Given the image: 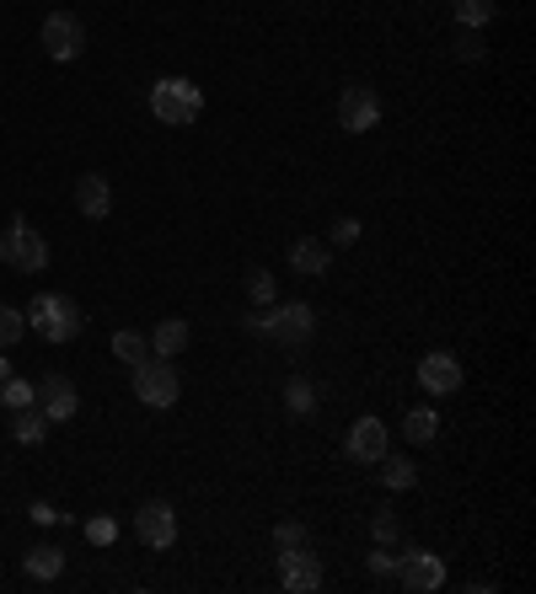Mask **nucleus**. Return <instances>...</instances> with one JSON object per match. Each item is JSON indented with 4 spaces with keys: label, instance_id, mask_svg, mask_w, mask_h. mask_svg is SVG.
I'll use <instances>...</instances> for the list:
<instances>
[{
    "label": "nucleus",
    "instance_id": "obj_1",
    "mask_svg": "<svg viewBox=\"0 0 536 594\" xmlns=\"http://www.w3.org/2000/svg\"><path fill=\"white\" fill-rule=\"evenodd\" d=\"M248 332H263L269 343L280 349H306L311 332H317V317L306 300H274V306H258L248 317Z\"/></svg>",
    "mask_w": 536,
    "mask_h": 594
},
{
    "label": "nucleus",
    "instance_id": "obj_2",
    "mask_svg": "<svg viewBox=\"0 0 536 594\" xmlns=\"http://www.w3.org/2000/svg\"><path fill=\"white\" fill-rule=\"evenodd\" d=\"M151 113L166 129H188V123H199V113H205V91L183 76H162L151 86Z\"/></svg>",
    "mask_w": 536,
    "mask_h": 594
},
{
    "label": "nucleus",
    "instance_id": "obj_3",
    "mask_svg": "<svg viewBox=\"0 0 536 594\" xmlns=\"http://www.w3.org/2000/svg\"><path fill=\"white\" fill-rule=\"evenodd\" d=\"M22 317H28V327L39 332L43 343H70V338L86 327V317L76 311V300H70V295H39V300H33V311H22Z\"/></svg>",
    "mask_w": 536,
    "mask_h": 594
},
{
    "label": "nucleus",
    "instance_id": "obj_4",
    "mask_svg": "<svg viewBox=\"0 0 536 594\" xmlns=\"http://www.w3.org/2000/svg\"><path fill=\"white\" fill-rule=\"evenodd\" d=\"M0 257H6V268H17V274H43V268H48V241H43L22 215H11V226L0 231Z\"/></svg>",
    "mask_w": 536,
    "mask_h": 594
},
{
    "label": "nucleus",
    "instance_id": "obj_5",
    "mask_svg": "<svg viewBox=\"0 0 536 594\" xmlns=\"http://www.w3.org/2000/svg\"><path fill=\"white\" fill-rule=\"evenodd\" d=\"M134 396L145 402V407H172L177 396H183V381H177V370H172V359H145V364H134Z\"/></svg>",
    "mask_w": 536,
    "mask_h": 594
},
{
    "label": "nucleus",
    "instance_id": "obj_6",
    "mask_svg": "<svg viewBox=\"0 0 536 594\" xmlns=\"http://www.w3.org/2000/svg\"><path fill=\"white\" fill-rule=\"evenodd\" d=\"M43 54L48 59H59V65H70V59H81V48H86V28L70 16V11H54V16H43Z\"/></svg>",
    "mask_w": 536,
    "mask_h": 594
},
{
    "label": "nucleus",
    "instance_id": "obj_7",
    "mask_svg": "<svg viewBox=\"0 0 536 594\" xmlns=\"http://www.w3.org/2000/svg\"><path fill=\"white\" fill-rule=\"evenodd\" d=\"M381 119V97H375L371 86H343V97H338V129L343 134H365L375 129Z\"/></svg>",
    "mask_w": 536,
    "mask_h": 594
},
{
    "label": "nucleus",
    "instance_id": "obj_8",
    "mask_svg": "<svg viewBox=\"0 0 536 594\" xmlns=\"http://www.w3.org/2000/svg\"><path fill=\"white\" fill-rule=\"evenodd\" d=\"M76 407H81V396H76V381L70 375H43L39 381V413L48 424H65V418H76Z\"/></svg>",
    "mask_w": 536,
    "mask_h": 594
},
{
    "label": "nucleus",
    "instance_id": "obj_9",
    "mask_svg": "<svg viewBox=\"0 0 536 594\" xmlns=\"http://www.w3.org/2000/svg\"><path fill=\"white\" fill-rule=\"evenodd\" d=\"M134 536H140L151 552H166V547L177 541V509H172V504H145V509L134 515Z\"/></svg>",
    "mask_w": 536,
    "mask_h": 594
},
{
    "label": "nucleus",
    "instance_id": "obj_10",
    "mask_svg": "<svg viewBox=\"0 0 536 594\" xmlns=\"http://www.w3.org/2000/svg\"><path fill=\"white\" fill-rule=\"evenodd\" d=\"M397 584H403V590H418V594H435L446 584V562L435 552H408L397 562Z\"/></svg>",
    "mask_w": 536,
    "mask_h": 594
},
{
    "label": "nucleus",
    "instance_id": "obj_11",
    "mask_svg": "<svg viewBox=\"0 0 536 594\" xmlns=\"http://www.w3.org/2000/svg\"><path fill=\"white\" fill-rule=\"evenodd\" d=\"M418 386H424V392H435V396L461 392V359L446 354V349L424 354V359H418Z\"/></svg>",
    "mask_w": 536,
    "mask_h": 594
},
{
    "label": "nucleus",
    "instance_id": "obj_12",
    "mask_svg": "<svg viewBox=\"0 0 536 594\" xmlns=\"http://www.w3.org/2000/svg\"><path fill=\"white\" fill-rule=\"evenodd\" d=\"M280 584H285L289 594L322 590V562L306 552V547H295V552H280Z\"/></svg>",
    "mask_w": 536,
    "mask_h": 594
},
{
    "label": "nucleus",
    "instance_id": "obj_13",
    "mask_svg": "<svg viewBox=\"0 0 536 594\" xmlns=\"http://www.w3.org/2000/svg\"><path fill=\"white\" fill-rule=\"evenodd\" d=\"M349 455H354L360 466H375V461L386 455V424H381V418H354V429H349Z\"/></svg>",
    "mask_w": 536,
    "mask_h": 594
},
{
    "label": "nucleus",
    "instance_id": "obj_14",
    "mask_svg": "<svg viewBox=\"0 0 536 594\" xmlns=\"http://www.w3.org/2000/svg\"><path fill=\"white\" fill-rule=\"evenodd\" d=\"M76 209H81L86 220H108V209H113V188H108L102 172H86L81 183H76Z\"/></svg>",
    "mask_w": 536,
    "mask_h": 594
},
{
    "label": "nucleus",
    "instance_id": "obj_15",
    "mask_svg": "<svg viewBox=\"0 0 536 594\" xmlns=\"http://www.w3.org/2000/svg\"><path fill=\"white\" fill-rule=\"evenodd\" d=\"M328 263H332V246H328V241L300 237L295 246H289V268H295V274H328Z\"/></svg>",
    "mask_w": 536,
    "mask_h": 594
},
{
    "label": "nucleus",
    "instance_id": "obj_16",
    "mask_svg": "<svg viewBox=\"0 0 536 594\" xmlns=\"http://www.w3.org/2000/svg\"><path fill=\"white\" fill-rule=\"evenodd\" d=\"M183 349H188V321H183V317L162 321V327L151 332V354H156V359H177Z\"/></svg>",
    "mask_w": 536,
    "mask_h": 594
},
{
    "label": "nucleus",
    "instance_id": "obj_17",
    "mask_svg": "<svg viewBox=\"0 0 536 594\" xmlns=\"http://www.w3.org/2000/svg\"><path fill=\"white\" fill-rule=\"evenodd\" d=\"M22 568H28V579H39V584H54V579L65 573V552H59V547H33V552L22 557Z\"/></svg>",
    "mask_w": 536,
    "mask_h": 594
},
{
    "label": "nucleus",
    "instance_id": "obj_18",
    "mask_svg": "<svg viewBox=\"0 0 536 594\" xmlns=\"http://www.w3.org/2000/svg\"><path fill=\"white\" fill-rule=\"evenodd\" d=\"M11 435H17V444H43V439H48V418L39 413V402H33V407H17Z\"/></svg>",
    "mask_w": 536,
    "mask_h": 594
},
{
    "label": "nucleus",
    "instance_id": "obj_19",
    "mask_svg": "<svg viewBox=\"0 0 536 594\" xmlns=\"http://www.w3.org/2000/svg\"><path fill=\"white\" fill-rule=\"evenodd\" d=\"M375 466H381V482H386L392 493H408L413 482H418V472H413V461H408V455H392V450H386V455H381Z\"/></svg>",
    "mask_w": 536,
    "mask_h": 594
},
{
    "label": "nucleus",
    "instance_id": "obj_20",
    "mask_svg": "<svg viewBox=\"0 0 536 594\" xmlns=\"http://www.w3.org/2000/svg\"><path fill=\"white\" fill-rule=\"evenodd\" d=\"M113 359H124L129 370H134V364H145V359H151V338H145V332H134V327L113 332Z\"/></svg>",
    "mask_w": 536,
    "mask_h": 594
},
{
    "label": "nucleus",
    "instance_id": "obj_21",
    "mask_svg": "<svg viewBox=\"0 0 536 594\" xmlns=\"http://www.w3.org/2000/svg\"><path fill=\"white\" fill-rule=\"evenodd\" d=\"M403 435H408L413 444H429V439L440 435V413H435V407H413L408 418H403Z\"/></svg>",
    "mask_w": 536,
    "mask_h": 594
},
{
    "label": "nucleus",
    "instance_id": "obj_22",
    "mask_svg": "<svg viewBox=\"0 0 536 594\" xmlns=\"http://www.w3.org/2000/svg\"><path fill=\"white\" fill-rule=\"evenodd\" d=\"M456 22L472 28V33L489 28V22H494V0H456Z\"/></svg>",
    "mask_w": 536,
    "mask_h": 594
},
{
    "label": "nucleus",
    "instance_id": "obj_23",
    "mask_svg": "<svg viewBox=\"0 0 536 594\" xmlns=\"http://www.w3.org/2000/svg\"><path fill=\"white\" fill-rule=\"evenodd\" d=\"M248 300L252 306H274V300H280V284H274L269 268H252L248 274Z\"/></svg>",
    "mask_w": 536,
    "mask_h": 594
},
{
    "label": "nucleus",
    "instance_id": "obj_24",
    "mask_svg": "<svg viewBox=\"0 0 536 594\" xmlns=\"http://www.w3.org/2000/svg\"><path fill=\"white\" fill-rule=\"evenodd\" d=\"M22 332H28V317H22L17 306H0V354H6L11 343H22Z\"/></svg>",
    "mask_w": 536,
    "mask_h": 594
},
{
    "label": "nucleus",
    "instance_id": "obj_25",
    "mask_svg": "<svg viewBox=\"0 0 536 594\" xmlns=\"http://www.w3.org/2000/svg\"><path fill=\"white\" fill-rule=\"evenodd\" d=\"M0 402H6L11 413H17V407H33V402H39V386H28V381H17V375H11V381L0 386Z\"/></svg>",
    "mask_w": 536,
    "mask_h": 594
},
{
    "label": "nucleus",
    "instance_id": "obj_26",
    "mask_svg": "<svg viewBox=\"0 0 536 594\" xmlns=\"http://www.w3.org/2000/svg\"><path fill=\"white\" fill-rule=\"evenodd\" d=\"M285 407H289V413H300V418H306V413L317 407V392H311V381H306V375H300V381H289Z\"/></svg>",
    "mask_w": 536,
    "mask_h": 594
},
{
    "label": "nucleus",
    "instance_id": "obj_27",
    "mask_svg": "<svg viewBox=\"0 0 536 594\" xmlns=\"http://www.w3.org/2000/svg\"><path fill=\"white\" fill-rule=\"evenodd\" d=\"M274 547H280V552H295V547H306V525H295V519H280V525H274Z\"/></svg>",
    "mask_w": 536,
    "mask_h": 594
},
{
    "label": "nucleus",
    "instance_id": "obj_28",
    "mask_svg": "<svg viewBox=\"0 0 536 594\" xmlns=\"http://www.w3.org/2000/svg\"><path fill=\"white\" fill-rule=\"evenodd\" d=\"M371 530H375V541H381V547H392V541L403 536V525H397V515H392V509H381Z\"/></svg>",
    "mask_w": 536,
    "mask_h": 594
},
{
    "label": "nucleus",
    "instance_id": "obj_29",
    "mask_svg": "<svg viewBox=\"0 0 536 594\" xmlns=\"http://www.w3.org/2000/svg\"><path fill=\"white\" fill-rule=\"evenodd\" d=\"M86 541L91 547H108L113 541V519H86Z\"/></svg>",
    "mask_w": 536,
    "mask_h": 594
},
{
    "label": "nucleus",
    "instance_id": "obj_30",
    "mask_svg": "<svg viewBox=\"0 0 536 594\" xmlns=\"http://www.w3.org/2000/svg\"><path fill=\"white\" fill-rule=\"evenodd\" d=\"M360 241V220H338L332 226V246H354Z\"/></svg>",
    "mask_w": 536,
    "mask_h": 594
},
{
    "label": "nucleus",
    "instance_id": "obj_31",
    "mask_svg": "<svg viewBox=\"0 0 536 594\" xmlns=\"http://www.w3.org/2000/svg\"><path fill=\"white\" fill-rule=\"evenodd\" d=\"M456 59H483V38H478L472 28H467V38L456 43Z\"/></svg>",
    "mask_w": 536,
    "mask_h": 594
},
{
    "label": "nucleus",
    "instance_id": "obj_32",
    "mask_svg": "<svg viewBox=\"0 0 536 594\" xmlns=\"http://www.w3.org/2000/svg\"><path fill=\"white\" fill-rule=\"evenodd\" d=\"M371 573H381V579H397V557H392V552H371Z\"/></svg>",
    "mask_w": 536,
    "mask_h": 594
},
{
    "label": "nucleus",
    "instance_id": "obj_33",
    "mask_svg": "<svg viewBox=\"0 0 536 594\" xmlns=\"http://www.w3.org/2000/svg\"><path fill=\"white\" fill-rule=\"evenodd\" d=\"M33 519H39V525H54V519H59V515H54L48 504H33Z\"/></svg>",
    "mask_w": 536,
    "mask_h": 594
},
{
    "label": "nucleus",
    "instance_id": "obj_34",
    "mask_svg": "<svg viewBox=\"0 0 536 594\" xmlns=\"http://www.w3.org/2000/svg\"><path fill=\"white\" fill-rule=\"evenodd\" d=\"M6 381H11V359L0 354V386H6Z\"/></svg>",
    "mask_w": 536,
    "mask_h": 594
}]
</instances>
